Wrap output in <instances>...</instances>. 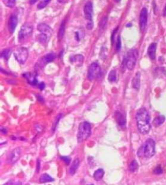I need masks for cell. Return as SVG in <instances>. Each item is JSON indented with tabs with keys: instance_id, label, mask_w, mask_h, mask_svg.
I'll use <instances>...</instances> for the list:
<instances>
[{
	"instance_id": "obj_31",
	"label": "cell",
	"mask_w": 166,
	"mask_h": 185,
	"mask_svg": "<svg viewBox=\"0 0 166 185\" xmlns=\"http://www.w3.org/2000/svg\"><path fill=\"white\" fill-rule=\"evenodd\" d=\"M121 38L120 36H119L118 39H117V42H116V45H115V49H116V51L118 52L120 51L121 50Z\"/></svg>"
},
{
	"instance_id": "obj_27",
	"label": "cell",
	"mask_w": 166,
	"mask_h": 185,
	"mask_svg": "<svg viewBox=\"0 0 166 185\" xmlns=\"http://www.w3.org/2000/svg\"><path fill=\"white\" fill-rule=\"evenodd\" d=\"M2 1L4 5L9 8H12L16 3V0H2Z\"/></svg>"
},
{
	"instance_id": "obj_30",
	"label": "cell",
	"mask_w": 166,
	"mask_h": 185,
	"mask_svg": "<svg viewBox=\"0 0 166 185\" xmlns=\"http://www.w3.org/2000/svg\"><path fill=\"white\" fill-rule=\"evenodd\" d=\"M107 17L104 16L102 18L100 22H99V26L100 29H104V27H105L106 25H107Z\"/></svg>"
},
{
	"instance_id": "obj_36",
	"label": "cell",
	"mask_w": 166,
	"mask_h": 185,
	"mask_svg": "<svg viewBox=\"0 0 166 185\" xmlns=\"http://www.w3.org/2000/svg\"><path fill=\"white\" fill-rule=\"evenodd\" d=\"M57 1L60 3H66L68 1V0H57Z\"/></svg>"
},
{
	"instance_id": "obj_20",
	"label": "cell",
	"mask_w": 166,
	"mask_h": 185,
	"mask_svg": "<svg viewBox=\"0 0 166 185\" xmlns=\"http://www.w3.org/2000/svg\"><path fill=\"white\" fill-rule=\"evenodd\" d=\"M165 116L162 115H159V116H157V117L154 119L153 125L155 127L160 126L165 122Z\"/></svg>"
},
{
	"instance_id": "obj_29",
	"label": "cell",
	"mask_w": 166,
	"mask_h": 185,
	"mask_svg": "<svg viewBox=\"0 0 166 185\" xmlns=\"http://www.w3.org/2000/svg\"><path fill=\"white\" fill-rule=\"evenodd\" d=\"M10 49H5V50H3V51L1 52V56L2 58H4V59L8 60L9 56H10Z\"/></svg>"
},
{
	"instance_id": "obj_10",
	"label": "cell",
	"mask_w": 166,
	"mask_h": 185,
	"mask_svg": "<svg viewBox=\"0 0 166 185\" xmlns=\"http://www.w3.org/2000/svg\"><path fill=\"white\" fill-rule=\"evenodd\" d=\"M84 14L86 20L90 21H92L93 5L92 2L88 1L86 3L84 7Z\"/></svg>"
},
{
	"instance_id": "obj_18",
	"label": "cell",
	"mask_w": 166,
	"mask_h": 185,
	"mask_svg": "<svg viewBox=\"0 0 166 185\" xmlns=\"http://www.w3.org/2000/svg\"><path fill=\"white\" fill-rule=\"evenodd\" d=\"M55 57H56L55 54L53 53L47 54L46 55H45L44 57L42 58V62L44 64H49L55 60Z\"/></svg>"
},
{
	"instance_id": "obj_7",
	"label": "cell",
	"mask_w": 166,
	"mask_h": 185,
	"mask_svg": "<svg viewBox=\"0 0 166 185\" xmlns=\"http://www.w3.org/2000/svg\"><path fill=\"white\" fill-rule=\"evenodd\" d=\"M14 56L18 62L20 64H24L27 60L29 56L28 50L26 48H20L14 53Z\"/></svg>"
},
{
	"instance_id": "obj_37",
	"label": "cell",
	"mask_w": 166,
	"mask_h": 185,
	"mask_svg": "<svg viewBox=\"0 0 166 185\" xmlns=\"http://www.w3.org/2000/svg\"><path fill=\"white\" fill-rule=\"evenodd\" d=\"M40 161H39V160H38V162H37V172H38V171H39V170H40Z\"/></svg>"
},
{
	"instance_id": "obj_16",
	"label": "cell",
	"mask_w": 166,
	"mask_h": 185,
	"mask_svg": "<svg viewBox=\"0 0 166 185\" xmlns=\"http://www.w3.org/2000/svg\"><path fill=\"white\" fill-rule=\"evenodd\" d=\"M70 61L72 64H76L77 66H81L84 61V56L81 54H76L70 58Z\"/></svg>"
},
{
	"instance_id": "obj_24",
	"label": "cell",
	"mask_w": 166,
	"mask_h": 185,
	"mask_svg": "<svg viewBox=\"0 0 166 185\" xmlns=\"http://www.w3.org/2000/svg\"><path fill=\"white\" fill-rule=\"evenodd\" d=\"M50 38L49 36L44 33H40L37 36V40L42 44H45Z\"/></svg>"
},
{
	"instance_id": "obj_35",
	"label": "cell",
	"mask_w": 166,
	"mask_h": 185,
	"mask_svg": "<svg viewBox=\"0 0 166 185\" xmlns=\"http://www.w3.org/2000/svg\"><path fill=\"white\" fill-rule=\"evenodd\" d=\"M93 27V21H90L89 23H88L87 25H86V28H87V29H89V30L92 29Z\"/></svg>"
},
{
	"instance_id": "obj_8",
	"label": "cell",
	"mask_w": 166,
	"mask_h": 185,
	"mask_svg": "<svg viewBox=\"0 0 166 185\" xmlns=\"http://www.w3.org/2000/svg\"><path fill=\"white\" fill-rule=\"evenodd\" d=\"M148 12L146 8H143L140 14V28L142 32L145 30L147 24Z\"/></svg>"
},
{
	"instance_id": "obj_6",
	"label": "cell",
	"mask_w": 166,
	"mask_h": 185,
	"mask_svg": "<svg viewBox=\"0 0 166 185\" xmlns=\"http://www.w3.org/2000/svg\"><path fill=\"white\" fill-rule=\"evenodd\" d=\"M101 74V67L98 64L93 62L90 65L88 72V78L90 81L92 82L99 78Z\"/></svg>"
},
{
	"instance_id": "obj_14",
	"label": "cell",
	"mask_w": 166,
	"mask_h": 185,
	"mask_svg": "<svg viewBox=\"0 0 166 185\" xmlns=\"http://www.w3.org/2000/svg\"><path fill=\"white\" fill-rule=\"evenodd\" d=\"M157 45L156 43H153L149 45L147 50V54L151 60H154L156 58V51Z\"/></svg>"
},
{
	"instance_id": "obj_33",
	"label": "cell",
	"mask_w": 166,
	"mask_h": 185,
	"mask_svg": "<svg viewBox=\"0 0 166 185\" xmlns=\"http://www.w3.org/2000/svg\"><path fill=\"white\" fill-rule=\"evenodd\" d=\"M154 173L155 174H157V175H160V174H162L163 173V170L160 167V166H157V167L154 169Z\"/></svg>"
},
{
	"instance_id": "obj_4",
	"label": "cell",
	"mask_w": 166,
	"mask_h": 185,
	"mask_svg": "<svg viewBox=\"0 0 166 185\" xmlns=\"http://www.w3.org/2000/svg\"><path fill=\"white\" fill-rule=\"evenodd\" d=\"M143 156L145 158L150 159L153 157L156 153V143L153 139H148L143 145Z\"/></svg>"
},
{
	"instance_id": "obj_25",
	"label": "cell",
	"mask_w": 166,
	"mask_h": 185,
	"mask_svg": "<svg viewBox=\"0 0 166 185\" xmlns=\"http://www.w3.org/2000/svg\"><path fill=\"white\" fill-rule=\"evenodd\" d=\"M138 163L136 160L132 161L129 166V170L131 172H136L138 170Z\"/></svg>"
},
{
	"instance_id": "obj_21",
	"label": "cell",
	"mask_w": 166,
	"mask_h": 185,
	"mask_svg": "<svg viewBox=\"0 0 166 185\" xmlns=\"http://www.w3.org/2000/svg\"><path fill=\"white\" fill-rule=\"evenodd\" d=\"M40 183H49L53 182L55 179L47 173H44L41 175L40 178Z\"/></svg>"
},
{
	"instance_id": "obj_22",
	"label": "cell",
	"mask_w": 166,
	"mask_h": 185,
	"mask_svg": "<svg viewBox=\"0 0 166 185\" xmlns=\"http://www.w3.org/2000/svg\"><path fill=\"white\" fill-rule=\"evenodd\" d=\"M65 27H66V21L64 20L60 25L59 31V32H58V35H57V38L59 39V40H60L61 39H62V38L64 37V35L65 33Z\"/></svg>"
},
{
	"instance_id": "obj_15",
	"label": "cell",
	"mask_w": 166,
	"mask_h": 185,
	"mask_svg": "<svg viewBox=\"0 0 166 185\" xmlns=\"http://www.w3.org/2000/svg\"><path fill=\"white\" fill-rule=\"evenodd\" d=\"M23 77L27 79V82L29 83L31 85L36 86L38 84V80L37 79V77L35 75H32L30 72H26L23 75Z\"/></svg>"
},
{
	"instance_id": "obj_26",
	"label": "cell",
	"mask_w": 166,
	"mask_h": 185,
	"mask_svg": "<svg viewBox=\"0 0 166 185\" xmlns=\"http://www.w3.org/2000/svg\"><path fill=\"white\" fill-rule=\"evenodd\" d=\"M108 79L110 82H114L116 81L117 79V75H116V71L115 70H112L109 75V77H108Z\"/></svg>"
},
{
	"instance_id": "obj_5",
	"label": "cell",
	"mask_w": 166,
	"mask_h": 185,
	"mask_svg": "<svg viewBox=\"0 0 166 185\" xmlns=\"http://www.w3.org/2000/svg\"><path fill=\"white\" fill-rule=\"evenodd\" d=\"M32 29L33 27L29 23L24 24L22 27H21V29L18 34V40L19 42L23 43L27 39L30 37L32 34Z\"/></svg>"
},
{
	"instance_id": "obj_2",
	"label": "cell",
	"mask_w": 166,
	"mask_h": 185,
	"mask_svg": "<svg viewBox=\"0 0 166 185\" xmlns=\"http://www.w3.org/2000/svg\"><path fill=\"white\" fill-rule=\"evenodd\" d=\"M91 135V125L88 122H82L79 125L77 139L78 143H81L88 139Z\"/></svg>"
},
{
	"instance_id": "obj_11",
	"label": "cell",
	"mask_w": 166,
	"mask_h": 185,
	"mask_svg": "<svg viewBox=\"0 0 166 185\" xmlns=\"http://www.w3.org/2000/svg\"><path fill=\"white\" fill-rule=\"evenodd\" d=\"M115 119H116V121L118 122V125L123 128H125L126 122H126L125 116H124V115L122 113H121L120 111H116L115 112Z\"/></svg>"
},
{
	"instance_id": "obj_23",
	"label": "cell",
	"mask_w": 166,
	"mask_h": 185,
	"mask_svg": "<svg viewBox=\"0 0 166 185\" xmlns=\"http://www.w3.org/2000/svg\"><path fill=\"white\" fill-rule=\"evenodd\" d=\"M104 175V171L103 169L100 168V169L97 170L96 171L94 172V173H93V178L95 179V181H100L103 178Z\"/></svg>"
},
{
	"instance_id": "obj_13",
	"label": "cell",
	"mask_w": 166,
	"mask_h": 185,
	"mask_svg": "<svg viewBox=\"0 0 166 185\" xmlns=\"http://www.w3.org/2000/svg\"><path fill=\"white\" fill-rule=\"evenodd\" d=\"M38 30L39 32H40V33H44L48 35V36H51L52 34V29L49 25L45 23H39L38 25Z\"/></svg>"
},
{
	"instance_id": "obj_19",
	"label": "cell",
	"mask_w": 166,
	"mask_h": 185,
	"mask_svg": "<svg viewBox=\"0 0 166 185\" xmlns=\"http://www.w3.org/2000/svg\"><path fill=\"white\" fill-rule=\"evenodd\" d=\"M79 164H80V161H79V159L77 158L75 159V160L73 161V163H72V165L71 166V167L70 168V173L71 174V175H74V174L75 173V172H76L77 168H79Z\"/></svg>"
},
{
	"instance_id": "obj_1",
	"label": "cell",
	"mask_w": 166,
	"mask_h": 185,
	"mask_svg": "<svg viewBox=\"0 0 166 185\" xmlns=\"http://www.w3.org/2000/svg\"><path fill=\"white\" fill-rule=\"evenodd\" d=\"M136 120L139 132L143 135L149 133L151 128V117L149 112L145 107L140 108L137 111Z\"/></svg>"
},
{
	"instance_id": "obj_34",
	"label": "cell",
	"mask_w": 166,
	"mask_h": 185,
	"mask_svg": "<svg viewBox=\"0 0 166 185\" xmlns=\"http://www.w3.org/2000/svg\"><path fill=\"white\" fill-rule=\"evenodd\" d=\"M38 88H39L40 90L43 91L45 89L46 86H45V84H44V82H41V83H40V84H38Z\"/></svg>"
},
{
	"instance_id": "obj_40",
	"label": "cell",
	"mask_w": 166,
	"mask_h": 185,
	"mask_svg": "<svg viewBox=\"0 0 166 185\" xmlns=\"http://www.w3.org/2000/svg\"><path fill=\"white\" fill-rule=\"evenodd\" d=\"M115 1H116L117 2H119V1H121V0H115Z\"/></svg>"
},
{
	"instance_id": "obj_38",
	"label": "cell",
	"mask_w": 166,
	"mask_h": 185,
	"mask_svg": "<svg viewBox=\"0 0 166 185\" xmlns=\"http://www.w3.org/2000/svg\"><path fill=\"white\" fill-rule=\"evenodd\" d=\"M38 1V0H30V4L31 5H33L35 4V3L37 2Z\"/></svg>"
},
{
	"instance_id": "obj_12",
	"label": "cell",
	"mask_w": 166,
	"mask_h": 185,
	"mask_svg": "<svg viewBox=\"0 0 166 185\" xmlns=\"http://www.w3.org/2000/svg\"><path fill=\"white\" fill-rule=\"evenodd\" d=\"M18 20V17L16 15H11L9 20V29L11 34H12L15 30L16 27H17Z\"/></svg>"
},
{
	"instance_id": "obj_39",
	"label": "cell",
	"mask_w": 166,
	"mask_h": 185,
	"mask_svg": "<svg viewBox=\"0 0 166 185\" xmlns=\"http://www.w3.org/2000/svg\"><path fill=\"white\" fill-rule=\"evenodd\" d=\"M163 16H166V5L165 7L164 8V12H163Z\"/></svg>"
},
{
	"instance_id": "obj_9",
	"label": "cell",
	"mask_w": 166,
	"mask_h": 185,
	"mask_svg": "<svg viewBox=\"0 0 166 185\" xmlns=\"http://www.w3.org/2000/svg\"><path fill=\"white\" fill-rule=\"evenodd\" d=\"M21 155V150L20 148H16L12 150L7 158V161L10 164H14L20 159Z\"/></svg>"
},
{
	"instance_id": "obj_17",
	"label": "cell",
	"mask_w": 166,
	"mask_h": 185,
	"mask_svg": "<svg viewBox=\"0 0 166 185\" xmlns=\"http://www.w3.org/2000/svg\"><path fill=\"white\" fill-rule=\"evenodd\" d=\"M140 78H141V74L139 72H138L134 76V78H133L132 82V87L137 90H138L140 88Z\"/></svg>"
},
{
	"instance_id": "obj_28",
	"label": "cell",
	"mask_w": 166,
	"mask_h": 185,
	"mask_svg": "<svg viewBox=\"0 0 166 185\" xmlns=\"http://www.w3.org/2000/svg\"><path fill=\"white\" fill-rule=\"evenodd\" d=\"M51 1V0H42V1L40 2L38 4V9H42L45 8V7L47 6V5Z\"/></svg>"
},
{
	"instance_id": "obj_32",
	"label": "cell",
	"mask_w": 166,
	"mask_h": 185,
	"mask_svg": "<svg viewBox=\"0 0 166 185\" xmlns=\"http://www.w3.org/2000/svg\"><path fill=\"white\" fill-rule=\"evenodd\" d=\"M60 159L68 165H70V163L71 162V158L70 157H68V156H60Z\"/></svg>"
},
{
	"instance_id": "obj_3",
	"label": "cell",
	"mask_w": 166,
	"mask_h": 185,
	"mask_svg": "<svg viewBox=\"0 0 166 185\" xmlns=\"http://www.w3.org/2000/svg\"><path fill=\"white\" fill-rule=\"evenodd\" d=\"M138 58V51L137 49H131L128 52L124 59V64L128 69L132 70L134 68Z\"/></svg>"
}]
</instances>
